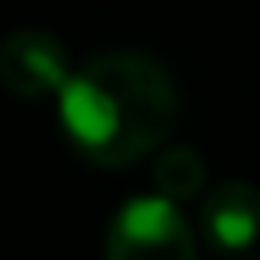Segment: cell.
<instances>
[{
	"mask_svg": "<svg viewBox=\"0 0 260 260\" xmlns=\"http://www.w3.org/2000/svg\"><path fill=\"white\" fill-rule=\"evenodd\" d=\"M150 183H154V195L171 199V203H187L203 191L207 183V167H203V154L195 146H158L154 158H150Z\"/></svg>",
	"mask_w": 260,
	"mask_h": 260,
	"instance_id": "5b68a950",
	"label": "cell"
},
{
	"mask_svg": "<svg viewBox=\"0 0 260 260\" xmlns=\"http://www.w3.org/2000/svg\"><path fill=\"white\" fill-rule=\"evenodd\" d=\"M106 260H199V248L179 203L134 195L106 228Z\"/></svg>",
	"mask_w": 260,
	"mask_h": 260,
	"instance_id": "7a4b0ae2",
	"label": "cell"
},
{
	"mask_svg": "<svg viewBox=\"0 0 260 260\" xmlns=\"http://www.w3.org/2000/svg\"><path fill=\"white\" fill-rule=\"evenodd\" d=\"M69 73L65 45L45 28H16L0 41V85L24 102L61 93Z\"/></svg>",
	"mask_w": 260,
	"mask_h": 260,
	"instance_id": "3957f363",
	"label": "cell"
},
{
	"mask_svg": "<svg viewBox=\"0 0 260 260\" xmlns=\"http://www.w3.org/2000/svg\"><path fill=\"white\" fill-rule=\"evenodd\" d=\"M69 146L93 167H130L154 154L179 118V89L150 53L118 49L85 61L57 93Z\"/></svg>",
	"mask_w": 260,
	"mask_h": 260,
	"instance_id": "6da1fadb",
	"label": "cell"
},
{
	"mask_svg": "<svg viewBox=\"0 0 260 260\" xmlns=\"http://www.w3.org/2000/svg\"><path fill=\"white\" fill-rule=\"evenodd\" d=\"M199 232L219 252H244L260 240V187L248 179H223L203 195Z\"/></svg>",
	"mask_w": 260,
	"mask_h": 260,
	"instance_id": "277c9868",
	"label": "cell"
}]
</instances>
